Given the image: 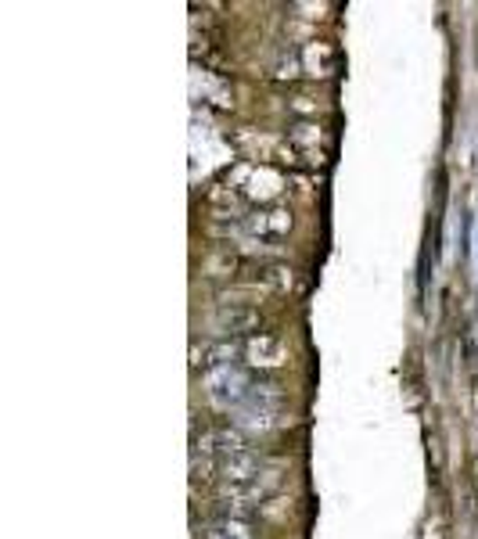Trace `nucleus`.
<instances>
[{
  "label": "nucleus",
  "mask_w": 478,
  "mask_h": 539,
  "mask_svg": "<svg viewBox=\"0 0 478 539\" xmlns=\"http://www.w3.org/2000/svg\"><path fill=\"white\" fill-rule=\"evenodd\" d=\"M202 539H252V529L244 522H216L202 533Z\"/></svg>",
  "instance_id": "nucleus-7"
},
{
  "label": "nucleus",
  "mask_w": 478,
  "mask_h": 539,
  "mask_svg": "<svg viewBox=\"0 0 478 539\" xmlns=\"http://www.w3.org/2000/svg\"><path fill=\"white\" fill-rule=\"evenodd\" d=\"M285 420H288V399L274 385H259V389H252V396L244 399V407L234 414V428L263 435V431L281 428Z\"/></svg>",
  "instance_id": "nucleus-1"
},
{
  "label": "nucleus",
  "mask_w": 478,
  "mask_h": 539,
  "mask_svg": "<svg viewBox=\"0 0 478 539\" xmlns=\"http://www.w3.org/2000/svg\"><path fill=\"white\" fill-rule=\"evenodd\" d=\"M288 227H292L288 212H259V220H252V231L259 234H285Z\"/></svg>",
  "instance_id": "nucleus-6"
},
{
  "label": "nucleus",
  "mask_w": 478,
  "mask_h": 539,
  "mask_svg": "<svg viewBox=\"0 0 478 539\" xmlns=\"http://www.w3.org/2000/svg\"><path fill=\"white\" fill-rule=\"evenodd\" d=\"M248 396H252V381L234 363L231 367H216V370L205 374V399H209V407H216L223 414H238Z\"/></svg>",
  "instance_id": "nucleus-2"
},
{
  "label": "nucleus",
  "mask_w": 478,
  "mask_h": 539,
  "mask_svg": "<svg viewBox=\"0 0 478 539\" xmlns=\"http://www.w3.org/2000/svg\"><path fill=\"white\" fill-rule=\"evenodd\" d=\"M241 357L252 367H281L285 363V342L274 335H252L241 342Z\"/></svg>",
  "instance_id": "nucleus-4"
},
{
  "label": "nucleus",
  "mask_w": 478,
  "mask_h": 539,
  "mask_svg": "<svg viewBox=\"0 0 478 539\" xmlns=\"http://www.w3.org/2000/svg\"><path fill=\"white\" fill-rule=\"evenodd\" d=\"M220 331H231V335H238V331H248L252 324H255V309H238V306H223L220 313H216V320H213Z\"/></svg>",
  "instance_id": "nucleus-5"
},
{
  "label": "nucleus",
  "mask_w": 478,
  "mask_h": 539,
  "mask_svg": "<svg viewBox=\"0 0 478 539\" xmlns=\"http://www.w3.org/2000/svg\"><path fill=\"white\" fill-rule=\"evenodd\" d=\"M281 485H285V475H281L277 468L266 464V468H259L255 475H248V479L223 482V492H227V500H241V503L259 507V503H266L270 496H277Z\"/></svg>",
  "instance_id": "nucleus-3"
}]
</instances>
